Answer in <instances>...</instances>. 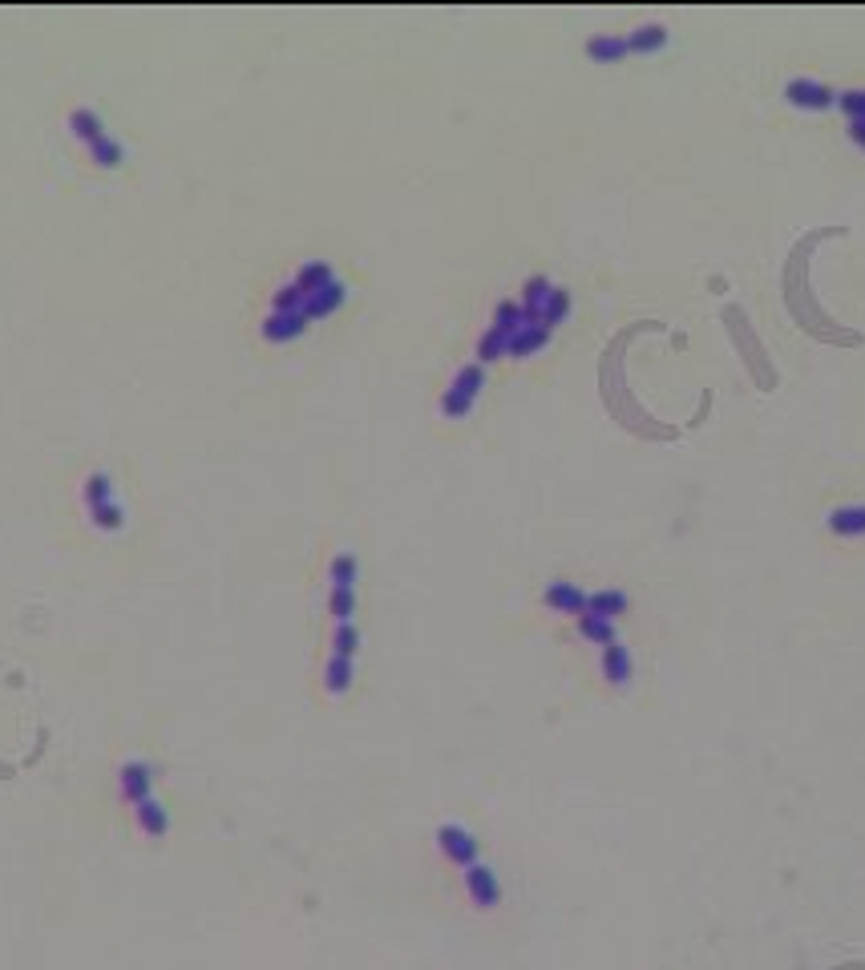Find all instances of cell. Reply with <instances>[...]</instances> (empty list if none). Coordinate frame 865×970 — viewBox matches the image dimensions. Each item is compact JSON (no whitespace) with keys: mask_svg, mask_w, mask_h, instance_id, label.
<instances>
[{"mask_svg":"<svg viewBox=\"0 0 865 970\" xmlns=\"http://www.w3.org/2000/svg\"><path fill=\"white\" fill-rule=\"evenodd\" d=\"M482 388H486V368L477 364V360H465V364L453 372L449 388L441 393V413H445L449 421L469 417L473 405H477V397H482Z\"/></svg>","mask_w":865,"mask_h":970,"instance_id":"6da1fadb","label":"cell"},{"mask_svg":"<svg viewBox=\"0 0 865 970\" xmlns=\"http://www.w3.org/2000/svg\"><path fill=\"white\" fill-rule=\"evenodd\" d=\"M461 886H465V894H469V902L477 910H498L502 906V878L494 873V865H486V861L465 865L461 869Z\"/></svg>","mask_w":865,"mask_h":970,"instance_id":"7a4b0ae2","label":"cell"},{"mask_svg":"<svg viewBox=\"0 0 865 970\" xmlns=\"http://www.w3.org/2000/svg\"><path fill=\"white\" fill-rule=\"evenodd\" d=\"M437 849H441L445 861H453L457 869H465V865H473V861H482V841H477L461 821H445V825L437 829Z\"/></svg>","mask_w":865,"mask_h":970,"instance_id":"3957f363","label":"cell"},{"mask_svg":"<svg viewBox=\"0 0 865 970\" xmlns=\"http://www.w3.org/2000/svg\"><path fill=\"white\" fill-rule=\"evenodd\" d=\"M118 797L122 805H138L146 797H154V764L150 760H126L118 768Z\"/></svg>","mask_w":865,"mask_h":970,"instance_id":"277c9868","label":"cell"},{"mask_svg":"<svg viewBox=\"0 0 865 970\" xmlns=\"http://www.w3.org/2000/svg\"><path fill=\"white\" fill-rule=\"evenodd\" d=\"M587 587L583 582H570V578H550L546 582V591H542V603L550 607V611H558V615H570V619H579L583 611H587Z\"/></svg>","mask_w":865,"mask_h":970,"instance_id":"5b68a950","label":"cell"},{"mask_svg":"<svg viewBox=\"0 0 865 970\" xmlns=\"http://www.w3.org/2000/svg\"><path fill=\"white\" fill-rule=\"evenodd\" d=\"M785 102L797 110H829V106H837V93L817 77H793L785 85Z\"/></svg>","mask_w":865,"mask_h":970,"instance_id":"8992f818","label":"cell"},{"mask_svg":"<svg viewBox=\"0 0 865 970\" xmlns=\"http://www.w3.org/2000/svg\"><path fill=\"white\" fill-rule=\"evenodd\" d=\"M308 328H312V324H308L304 316H296V312H267V316L259 320V336H263L267 344H292V340H300Z\"/></svg>","mask_w":865,"mask_h":970,"instance_id":"52a82bcc","label":"cell"},{"mask_svg":"<svg viewBox=\"0 0 865 970\" xmlns=\"http://www.w3.org/2000/svg\"><path fill=\"white\" fill-rule=\"evenodd\" d=\"M599 667H603V679H607L611 688H627V684H631V675H635V659H631V651H627L623 639H615V643L603 647Z\"/></svg>","mask_w":865,"mask_h":970,"instance_id":"ba28073f","label":"cell"},{"mask_svg":"<svg viewBox=\"0 0 865 970\" xmlns=\"http://www.w3.org/2000/svg\"><path fill=\"white\" fill-rule=\"evenodd\" d=\"M69 134L89 150L93 142H98V138H106L110 130H106V122H102V114L98 110H93V106H77V110H69Z\"/></svg>","mask_w":865,"mask_h":970,"instance_id":"9c48e42d","label":"cell"},{"mask_svg":"<svg viewBox=\"0 0 865 970\" xmlns=\"http://www.w3.org/2000/svg\"><path fill=\"white\" fill-rule=\"evenodd\" d=\"M583 49H587V57L599 61V65H619V61L631 57V49H627V33H595V37H587Z\"/></svg>","mask_w":865,"mask_h":970,"instance_id":"30bf717a","label":"cell"},{"mask_svg":"<svg viewBox=\"0 0 865 970\" xmlns=\"http://www.w3.org/2000/svg\"><path fill=\"white\" fill-rule=\"evenodd\" d=\"M627 607H631V595H627V591H619V587H599V591L587 595V611H583V615H599V619L619 623V615H627Z\"/></svg>","mask_w":865,"mask_h":970,"instance_id":"8fae6325","label":"cell"},{"mask_svg":"<svg viewBox=\"0 0 865 970\" xmlns=\"http://www.w3.org/2000/svg\"><path fill=\"white\" fill-rule=\"evenodd\" d=\"M134 821H138V829H142L146 837H166V833H170V809H166V801H158V797L138 801V805H134Z\"/></svg>","mask_w":865,"mask_h":970,"instance_id":"7c38bea8","label":"cell"},{"mask_svg":"<svg viewBox=\"0 0 865 970\" xmlns=\"http://www.w3.org/2000/svg\"><path fill=\"white\" fill-rule=\"evenodd\" d=\"M324 692L328 696H344L352 684H356V659H344V655H328L324 659Z\"/></svg>","mask_w":865,"mask_h":970,"instance_id":"4fadbf2b","label":"cell"},{"mask_svg":"<svg viewBox=\"0 0 865 970\" xmlns=\"http://www.w3.org/2000/svg\"><path fill=\"white\" fill-rule=\"evenodd\" d=\"M114 498H118V490H114V477H110L106 469L85 473V481H81V502H85V510L106 506V502H114Z\"/></svg>","mask_w":865,"mask_h":970,"instance_id":"5bb4252c","label":"cell"},{"mask_svg":"<svg viewBox=\"0 0 865 970\" xmlns=\"http://www.w3.org/2000/svg\"><path fill=\"white\" fill-rule=\"evenodd\" d=\"M328 615L336 623H356V582H328Z\"/></svg>","mask_w":865,"mask_h":970,"instance_id":"9a60e30c","label":"cell"},{"mask_svg":"<svg viewBox=\"0 0 865 970\" xmlns=\"http://www.w3.org/2000/svg\"><path fill=\"white\" fill-rule=\"evenodd\" d=\"M837 106L845 110L849 118V138L865 150V89H849V93H837Z\"/></svg>","mask_w":865,"mask_h":970,"instance_id":"2e32d148","label":"cell"},{"mask_svg":"<svg viewBox=\"0 0 865 970\" xmlns=\"http://www.w3.org/2000/svg\"><path fill=\"white\" fill-rule=\"evenodd\" d=\"M89 158H93V166H102V170H122L126 166V142L118 138V134H106V138H98L89 150H85Z\"/></svg>","mask_w":865,"mask_h":970,"instance_id":"e0dca14e","label":"cell"},{"mask_svg":"<svg viewBox=\"0 0 865 970\" xmlns=\"http://www.w3.org/2000/svg\"><path fill=\"white\" fill-rule=\"evenodd\" d=\"M89 514V522H93V530H102V534H122L126 530V506H122V498H114V502H106V506H93V510H85Z\"/></svg>","mask_w":865,"mask_h":970,"instance_id":"ac0fdd59","label":"cell"},{"mask_svg":"<svg viewBox=\"0 0 865 970\" xmlns=\"http://www.w3.org/2000/svg\"><path fill=\"white\" fill-rule=\"evenodd\" d=\"M574 627H579V635H583L587 643H595L599 651H603L607 643H615V639H619V623L599 619V615H579V619H574Z\"/></svg>","mask_w":865,"mask_h":970,"instance_id":"d6986e66","label":"cell"},{"mask_svg":"<svg viewBox=\"0 0 865 970\" xmlns=\"http://www.w3.org/2000/svg\"><path fill=\"white\" fill-rule=\"evenodd\" d=\"M667 41H671V37H667V29H663V25H643V29H631V33H627V49H631V57L659 53Z\"/></svg>","mask_w":865,"mask_h":970,"instance_id":"ffe728a7","label":"cell"},{"mask_svg":"<svg viewBox=\"0 0 865 970\" xmlns=\"http://www.w3.org/2000/svg\"><path fill=\"white\" fill-rule=\"evenodd\" d=\"M829 530L841 538H861L865 534V506H837L829 514Z\"/></svg>","mask_w":865,"mask_h":970,"instance_id":"44dd1931","label":"cell"},{"mask_svg":"<svg viewBox=\"0 0 865 970\" xmlns=\"http://www.w3.org/2000/svg\"><path fill=\"white\" fill-rule=\"evenodd\" d=\"M360 643H364V635H360V627L356 623H336L332 627V651L328 655H344V659H356L360 655Z\"/></svg>","mask_w":865,"mask_h":970,"instance_id":"7402d4cb","label":"cell"}]
</instances>
